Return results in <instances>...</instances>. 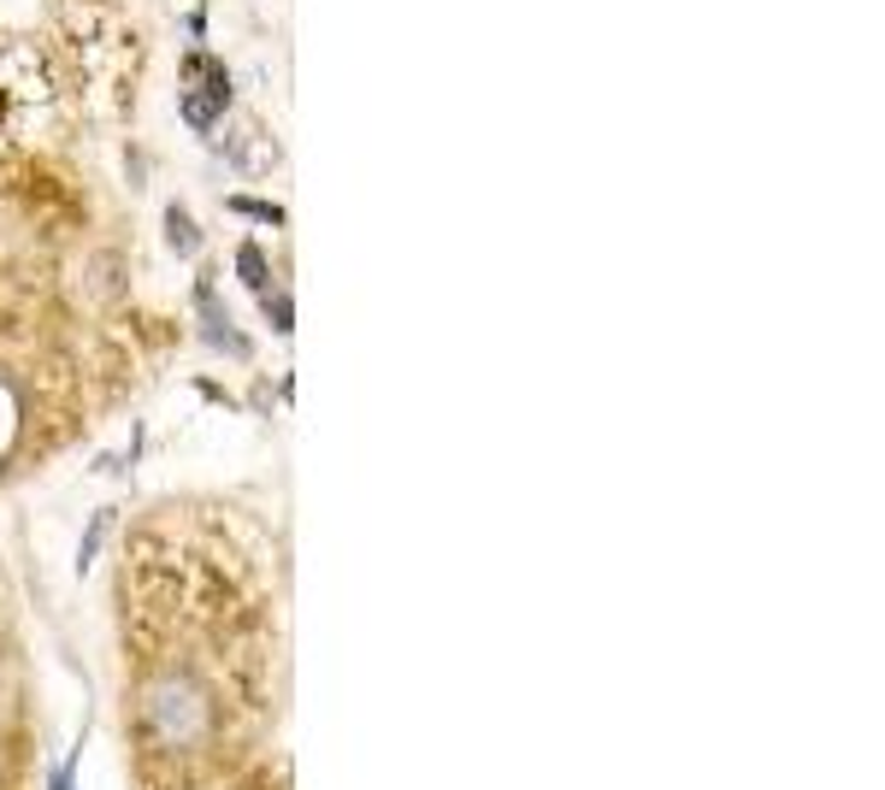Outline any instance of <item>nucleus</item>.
Segmentation results:
<instances>
[{
    "label": "nucleus",
    "mask_w": 885,
    "mask_h": 790,
    "mask_svg": "<svg viewBox=\"0 0 885 790\" xmlns=\"http://www.w3.org/2000/svg\"><path fill=\"white\" fill-rule=\"evenodd\" d=\"M183 65H190L183 71V124H190L195 136H213V124H219L230 112V100H237L230 71L213 60V53H190Z\"/></svg>",
    "instance_id": "1"
},
{
    "label": "nucleus",
    "mask_w": 885,
    "mask_h": 790,
    "mask_svg": "<svg viewBox=\"0 0 885 790\" xmlns=\"http://www.w3.org/2000/svg\"><path fill=\"white\" fill-rule=\"evenodd\" d=\"M195 319H201V348H213V355H230V360H249V336L230 325L225 301L213 284L195 289Z\"/></svg>",
    "instance_id": "2"
},
{
    "label": "nucleus",
    "mask_w": 885,
    "mask_h": 790,
    "mask_svg": "<svg viewBox=\"0 0 885 790\" xmlns=\"http://www.w3.org/2000/svg\"><path fill=\"white\" fill-rule=\"evenodd\" d=\"M225 159H230L237 171H249V178H266V171L278 166V142H272L260 124H242V130H230Z\"/></svg>",
    "instance_id": "3"
},
{
    "label": "nucleus",
    "mask_w": 885,
    "mask_h": 790,
    "mask_svg": "<svg viewBox=\"0 0 885 790\" xmlns=\"http://www.w3.org/2000/svg\"><path fill=\"white\" fill-rule=\"evenodd\" d=\"M166 242H171V254H201V230H195V218L190 207H166Z\"/></svg>",
    "instance_id": "4"
},
{
    "label": "nucleus",
    "mask_w": 885,
    "mask_h": 790,
    "mask_svg": "<svg viewBox=\"0 0 885 790\" xmlns=\"http://www.w3.org/2000/svg\"><path fill=\"white\" fill-rule=\"evenodd\" d=\"M237 277L254 289V296H266V289H272V266H266V248H260V242L237 248Z\"/></svg>",
    "instance_id": "5"
},
{
    "label": "nucleus",
    "mask_w": 885,
    "mask_h": 790,
    "mask_svg": "<svg viewBox=\"0 0 885 790\" xmlns=\"http://www.w3.org/2000/svg\"><path fill=\"white\" fill-rule=\"evenodd\" d=\"M230 213L260 218V225H272V230L284 225V207H278V201H260V195H230Z\"/></svg>",
    "instance_id": "6"
},
{
    "label": "nucleus",
    "mask_w": 885,
    "mask_h": 790,
    "mask_svg": "<svg viewBox=\"0 0 885 790\" xmlns=\"http://www.w3.org/2000/svg\"><path fill=\"white\" fill-rule=\"evenodd\" d=\"M260 301H266V325L278 331V336H289V331H296V301H289L284 289H266Z\"/></svg>",
    "instance_id": "7"
},
{
    "label": "nucleus",
    "mask_w": 885,
    "mask_h": 790,
    "mask_svg": "<svg viewBox=\"0 0 885 790\" xmlns=\"http://www.w3.org/2000/svg\"><path fill=\"white\" fill-rule=\"evenodd\" d=\"M77 767H83V743H71L60 755V767L48 773V790H77Z\"/></svg>",
    "instance_id": "8"
},
{
    "label": "nucleus",
    "mask_w": 885,
    "mask_h": 790,
    "mask_svg": "<svg viewBox=\"0 0 885 790\" xmlns=\"http://www.w3.org/2000/svg\"><path fill=\"white\" fill-rule=\"evenodd\" d=\"M107 525H112V514H95V519H89V531H83V549H77V573H89V566H95V554H100V537H107Z\"/></svg>",
    "instance_id": "9"
}]
</instances>
